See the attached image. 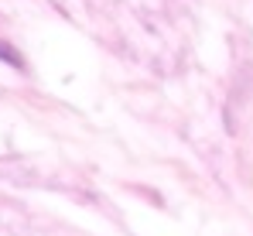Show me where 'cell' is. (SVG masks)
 I'll use <instances>...</instances> for the list:
<instances>
[{
  "mask_svg": "<svg viewBox=\"0 0 253 236\" xmlns=\"http://www.w3.org/2000/svg\"><path fill=\"white\" fill-rule=\"evenodd\" d=\"M0 62H7V65H14V69H24V58L7 45V41H0Z\"/></svg>",
  "mask_w": 253,
  "mask_h": 236,
  "instance_id": "cell-1",
  "label": "cell"
}]
</instances>
